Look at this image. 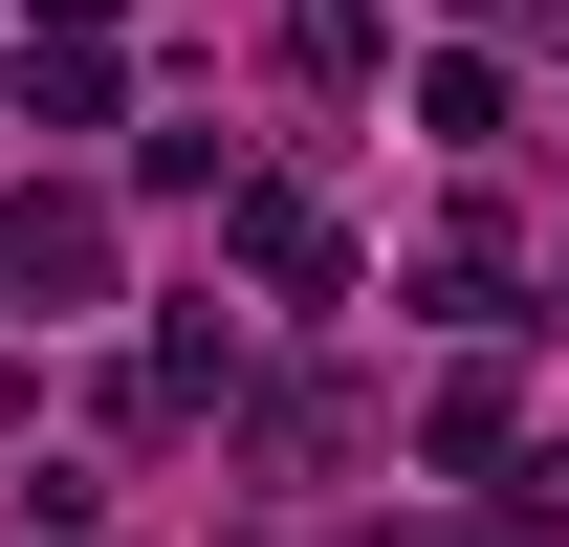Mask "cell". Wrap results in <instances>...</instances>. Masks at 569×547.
<instances>
[{
  "mask_svg": "<svg viewBox=\"0 0 569 547\" xmlns=\"http://www.w3.org/2000/svg\"><path fill=\"white\" fill-rule=\"evenodd\" d=\"M0 285L88 307V285H110V219H88V198H22V219H0Z\"/></svg>",
  "mask_w": 569,
  "mask_h": 547,
  "instance_id": "6da1fadb",
  "label": "cell"
},
{
  "mask_svg": "<svg viewBox=\"0 0 569 547\" xmlns=\"http://www.w3.org/2000/svg\"><path fill=\"white\" fill-rule=\"evenodd\" d=\"M284 67H307V88H351V67H372V0H307V22H284Z\"/></svg>",
  "mask_w": 569,
  "mask_h": 547,
  "instance_id": "277c9868",
  "label": "cell"
},
{
  "mask_svg": "<svg viewBox=\"0 0 569 547\" xmlns=\"http://www.w3.org/2000/svg\"><path fill=\"white\" fill-rule=\"evenodd\" d=\"M22 110L44 132H110V44H22Z\"/></svg>",
  "mask_w": 569,
  "mask_h": 547,
  "instance_id": "3957f363",
  "label": "cell"
},
{
  "mask_svg": "<svg viewBox=\"0 0 569 547\" xmlns=\"http://www.w3.org/2000/svg\"><path fill=\"white\" fill-rule=\"evenodd\" d=\"M241 263H263L284 307H329V285H351V241H329V219H307V198H284V176H263V198H241Z\"/></svg>",
  "mask_w": 569,
  "mask_h": 547,
  "instance_id": "7a4b0ae2",
  "label": "cell"
}]
</instances>
